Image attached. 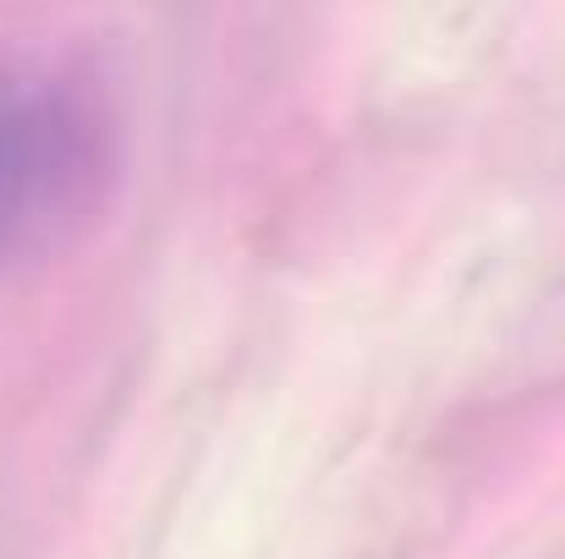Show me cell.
Wrapping results in <instances>:
<instances>
[{
    "instance_id": "obj_1",
    "label": "cell",
    "mask_w": 565,
    "mask_h": 559,
    "mask_svg": "<svg viewBox=\"0 0 565 559\" xmlns=\"http://www.w3.org/2000/svg\"><path fill=\"white\" fill-rule=\"evenodd\" d=\"M116 176L110 110L55 72H0V264L94 214Z\"/></svg>"
}]
</instances>
